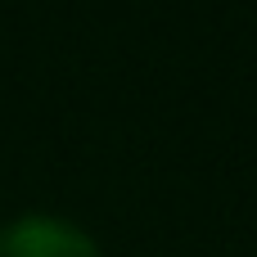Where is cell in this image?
<instances>
[{
  "label": "cell",
  "mask_w": 257,
  "mask_h": 257,
  "mask_svg": "<svg viewBox=\"0 0 257 257\" xmlns=\"http://www.w3.org/2000/svg\"><path fill=\"white\" fill-rule=\"evenodd\" d=\"M0 257H104L90 230L54 212H23L0 226Z\"/></svg>",
  "instance_id": "cell-1"
}]
</instances>
